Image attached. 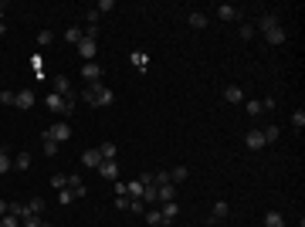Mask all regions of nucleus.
Here are the masks:
<instances>
[{
    "mask_svg": "<svg viewBox=\"0 0 305 227\" xmlns=\"http://www.w3.org/2000/svg\"><path fill=\"white\" fill-rule=\"evenodd\" d=\"M115 207H119V210H129V197H115Z\"/></svg>",
    "mask_w": 305,
    "mask_h": 227,
    "instance_id": "c03bdc74",
    "label": "nucleus"
},
{
    "mask_svg": "<svg viewBox=\"0 0 305 227\" xmlns=\"http://www.w3.org/2000/svg\"><path fill=\"white\" fill-rule=\"evenodd\" d=\"M152 176H156V187H159V183H170V173L163 170V173H152Z\"/></svg>",
    "mask_w": 305,
    "mask_h": 227,
    "instance_id": "37998d69",
    "label": "nucleus"
},
{
    "mask_svg": "<svg viewBox=\"0 0 305 227\" xmlns=\"http://www.w3.org/2000/svg\"><path fill=\"white\" fill-rule=\"evenodd\" d=\"M207 24H210V20H207L204 10H190V27H193V31H204Z\"/></svg>",
    "mask_w": 305,
    "mask_h": 227,
    "instance_id": "4468645a",
    "label": "nucleus"
},
{
    "mask_svg": "<svg viewBox=\"0 0 305 227\" xmlns=\"http://www.w3.org/2000/svg\"><path fill=\"white\" fill-rule=\"evenodd\" d=\"M78 48V58H81V61H95V55H98V41H88V38H81L75 44Z\"/></svg>",
    "mask_w": 305,
    "mask_h": 227,
    "instance_id": "f03ea898",
    "label": "nucleus"
},
{
    "mask_svg": "<svg viewBox=\"0 0 305 227\" xmlns=\"http://www.w3.org/2000/svg\"><path fill=\"white\" fill-rule=\"evenodd\" d=\"M261 136H265V146H271V143H275V139L282 136V129H278V126L271 122V126H265V129H261Z\"/></svg>",
    "mask_w": 305,
    "mask_h": 227,
    "instance_id": "aec40b11",
    "label": "nucleus"
},
{
    "mask_svg": "<svg viewBox=\"0 0 305 227\" xmlns=\"http://www.w3.org/2000/svg\"><path fill=\"white\" fill-rule=\"evenodd\" d=\"M3 10H7V7H3V3H0V24H3Z\"/></svg>",
    "mask_w": 305,
    "mask_h": 227,
    "instance_id": "de8ad7c7",
    "label": "nucleus"
},
{
    "mask_svg": "<svg viewBox=\"0 0 305 227\" xmlns=\"http://www.w3.org/2000/svg\"><path fill=\"white\" fill-rule=\"evenodd\" d=\"M258 27H261V31H271V27H278V14H275V10H271V14H261V20L254 24V31H258Z\"/></svg>",
    "mask_w": 305,
    "mask_h": 227,
    "instance_id": "ddd939ff",
    "label": "nucleus"
},
{
    "mask_svg": "<svg viewBox=\"0 0 305 227\" xmlns=\"http://www.w3.org/2000/svg\"><path fill=\"white\" fill-rule=\"evenodd\" d=\"M51 187H55V190H65V187H68V176L55 173V176H51Z\"/></svg>",
    "mask_w": 305,
    "mask_h": 227,
    "instance_id": "72a5a7b5",
    "label": "nucleus"
},
{
    "mask_svg": "<svg viewBox=\"0 0 305 227\" xmlns=\"http://www.w3.org/2000/svg\"><path fill=\"white\" fill-rule=\"evenodd\" d=\"M265 227H285V217L278 210H268L265 214Z\"/></svg>",
    "mask_w": 305,
    "mask_h": 227,
    "instance_id": "6ab92c4d",
    "label": "nucleus"
},
{
    "mask_svg": "<svg viewBox=\"0 0 305 227\" xmlns=\"http://www.w3.org/2000/svg\"><path fill=\"white\" fill-rule=\"evenodd\" d=\"M55 92L58 95H72V78H68V75H58L55 78Z\"/></svg>",
    "mask_w": 305,
    "mask_h": 227,
    "instance_id": "dca6fc26",
    "label": "nucleus"
},
{
    "mask_svg": "<svg viewBox=\"0 0 305 227\" xmlns=\"http://www.w3.org/2000/svg\"><path fill=\"white\" fill-rule=\"evenodd\" d=\"M187 176H190V170H187V166H173V170H170V183H183Z\"/></svg>",
    "mask_w": 305,
    "mask_h": 227,
    "instance_id": "4be33fe9",
    "label": "nucleus"
},
{
    "mask_svg": "<svg viewBox=\"0 0 305 227\" xmlns=\"http://www.w3.org/2000/svg\"><path fill=\"white\" fill-rule=\"evenodd\" d=\"M224 98H228L230 105H241V102H244V88H241V85H228V88H224Z\"/></svg>",
    "mask_w": 305,
    "mask_h": 227,
    "instance_id": "6e6552de",
    "label": "nucleus"
},
{
    "mask_svg": "<svg viewBox=\"0 0 305 227\" xmlns=\"http://www.w3.org/2000/svg\"><path fill=\"white\" fill-rule=\"evenodd\" d=\"M44 133L51 136L55 143H68V139H72V126H68V122H55V126H51V129H44Z\"/></svg>",
    "mask_w": 305,
    "mask_h": 227,
    "instance_id": "7ed1b4c3",
    "label": "nucleus"
},
{
    "mask_svg": "<svg viewBox=\"0 0 305 227\" xmlns=\"http://www.w3.org/2000/svg\"><path fill=\"white\" fill-rule=\"evenodd\" d=\"M41 227H55V224H48V221H41Z\"/></svg>",
    "mask_w": 305,
    "mask_h": 227,
    "instance_id": "09e8293b",
    "label": "nucleus"
},
{
    "mask_svg": "<svg viewBox=\"0 0 305 227\" xmlns=\"http://www.w3.org/2000/svg\"><path fill=\"white\" fill-rule=\"evenodd\" d=\"M14 98H17V92H0V105H14Z\"/></svg>",
    "mask_w": 305,
    "mask_h": 227,
    "instance_id": "79ce46f5",
    "label": "nucleus"
},
{
    "mask_svg": "<svg viewBox=\"0 0 305 227\" xmlns=\"http://www.w3.org/2000/svg\"><path fill=\"white\" fill-rule=\"evenodd\" d=\"M81 78L92 85V81H102V65H95V61H85L81 65Z\"/></svg>",
    "mask_w": 305,
    "mask_h": 227,
    "instance_id": "20e7f679",
    "label": "nucleus"
},
{
    "mask_svg": "<svg viewBox=\"0 0 305 227\" xmlns=\"http://www.w3.org/2000/svg\"><path fill=\"white\" fill-rule=\"evenodd\" d=\"M7 207H10V204H7V200H0V217H7Z\"/></svg>",
    "mask_w": 305,
    "mask_h": 227,
    "instance_id": "a18cd8bd",
    "label": "nucleus"
},
{
    "mask_svg": "<svg viewBox=\"0 0 305 227\" xmlns=\"http://www.w3.org/2000/svg\"><path fill=\"white\" fill-rule=\"evenodd\" d=\"M156 193H159V204H170V200H176V183H159Z\"/></svg>",
    "mask_w": 305,
    "mask_h": 227,
    "instance_id": "9d476101",
    "label": "nucleus"
},
{
    "mask_svg": "<svg viewBox=\"0 0 305 227\" xmlns=\"http://www.w3.org/2000/svg\"><path fill=\"white\" fill-rule=\"evenodd\" d=\"M81 163H85L88 170H98V163H102V152H98V146H95V150H85V152H81Z\"/></svg>",
    "mask_w": 305,
    "mask_h": 227,
    "instance_id": "1a4fd4ad",
    "label": "nucleus"
},
{
    "mask_svg": "<svg viewBox=\"0 0 305 227\" xmlns=\"http://www.w3.org/2000/svg\"><path fill=\"white\" fill-rule=\"evenodd\" d=\"M27 214H44V200H41V197H31V200H27Z\"/></svg>",
    "mask_w": 305,
    "mask_h": 227,
    "instance_id": "393cba45",
    "label": "nucleus"
},
{
    "mask_svg": "<svg viewBox=\"0 0 305 227\" xmlns=\"http://www.w3.org/2000/svg\"><path fill=\"white\" fill-rule=\"evenodd\" d=\"M81 98H85L88 105H98V109H102V105H112L115 102V92L109 85H102V81H92V85L81 92Z\"/></svg>",
    "mask_w": 305,
    "mask_h": 227,
    "instance_id": "f257e3e1",
    "label": "nucleus"
},
{
    "mask_svg": "<svg viewBox=\"0 0 305 227\" xmlns=\"http://www.w3.org/2000/svg\"><path fill=\"white\" fill-rule=\"evenodd\" d=\"M217 17H221V20H237V17H241V10H237L234 3H221V7H217Z\"/></svg>",
    "mask_w": 305,
    "mask_h": 227,
    "instance_id": "f8f14e48",
    "label": "nucleus"
},
{
    "mask_svg": "<svg viewBox=\"0 0 305 227\" xmlns=\"http://www.w3.org/2000/svg\"><path fill=\"white\" fill-rule=\"evenodd\" d=\"M228 214H230V204H228V200H217V204H214V214H210V217H214V221H224Z\"/></svg>",
    "mask_w": 305,
    "mask_h": 227,
    "instance_id": "f3484780",
    "label": "nucleus"
},
{
    "mask_svg": "<svg viewBox=\"0 0 305 227\" xmlns=\"http://www.w3.org/2000/svg\"><path fill=\"white\" fill-rule=\"evenodd\" d=\"M261 112H265V105H261L258 98H251V102H248V115H251V119H258Z\"/></svg>",
    "mask_w": 305,
    "mask_h": 227,
    "instance_id": "bb28decb",
    "label": "nucleus"
},
{
    "mask_svg": "<svg viewBox=\"0 0 305 227\" xmlns=\"http://www.w3.org/2000/svg\"><path fill=\"white\" fill-rule=\"evenodd\" d=\"M95 173H98V176H105V180H119V163H115V159H102Z\"/></svg>",
    "mask_w": 305,
    "mask_h": 227,
    "instance_id": "39448f33",
    "label": "nucleus"
},
{
    "mask_svg": "<svg viewBox=\"0 0 305 227\" xmlns=\"http://www.w3.org/2000/svg\"><path fill=\"white\" fill-rule=\"evenodd\" d=\"M146 221H150V224H163V214H159V210H146Z\"/></svg>",
    "mask_w": 305,
    "mask_h": 227,
    "instance_id": "a19ab883",
    "label": "nucleus"
},
{
    "mask_svg": "<svg viewBox=\"0 0 305 227\" xmlns=\"http://www.w3.org/2000/svg\"><path fill=\"white\" fill-rule=\"evenodd\" d=\"M292 126H295V129H305V112H302V109L292 112Z\"/></svg>",
    "mask_w": 305,
    "mask_h": 227,
    "instance_id": "2f4dec72",
    "label": "nucleus"
},
{
    "mask_svg": "<svg viewBox=\"0 0 305 227\" xmlns=\"http://www.w3.org/2000/svg\"><path fill=\"white\" fill-rule=\"evenodd\" d=\"M244 146H248L251 152H258V150H265V136H261V129H251L248 136H244Z\"/></svg>",
    "mask_w": 305,
    "mask_h": 227,
    "instance_id": "423d86ee",
    "label": "nucleus"
},
{
    "mask_svg": "<svg viewBox=\"0 0 305 227\" xmlns=\"http://www.w3.org/2000/svg\"><path fill=\"white\" fill-rule=\"evenodd\" d=\"M31 166V152H17L14 156V170H27Z\"/></svg>",
    "mask_w": 305,
    "mask_h": 227,
    "instance_id": "a878e982",
    "label": "nucleus"
},
{
    "mask_svg": "<svg viewBox=\"0 0 305 227\" xmlns=\"http://www.w3.org/2000/svg\"><path fill=\"white\" fill-rule=\"evenodd\" d=\"M81 38H85V34H81L78 27H68V31H65V41H68V44H78Z\"/></svg>",
    "mask_w": 305,
    "mask_h": 227,
    "instance_id": "c85d7f7f",
    "label": "nucleus"
},
{
    "mask_svg": "<svg viewBox=\"0 0 305 227\" xmlns=\"http://www.w3.org/2000/svg\"><path fill=\"white\" fill-rule=\"evenodd\" d=\"M10 170H14V156L7 150H0V173H10Z\"/></svg>",
    "mask_w": 305,
    "mask_h": 227,
    "instance_id": "b1692460",
    "label": "nucleus"
},
{
    "mask_svg": "<svg viewBox=\"0 0 305 227\" xmlns=\"http://www.w3.org/2000/svg\"><path fill=\"white\" fill-rule=\"evenodd\" d=\"M14 105H17V109H31V105H34V92H17Z\"/></svg>",
    "mask_w": 305,
    "mask_h": 227,
    "instance_id": "a211bd4d",
    "label": "nucleus"
},
{
    "mask_svg": "<svg viewBox=\"0 0 305 227\" xmlns=\"http://www.w3.org/2000/svg\"><path fill=\"white\" fill-rule=\"evenodd\" d=\"M7 214H14L17 221H24V217H27V204H20V200H14V204L7 207Z\"/></svg>",
    "mask_w": 305,
    "mask_h": 227,
    "instance_id": "5701e85b",
    "label": "nucleus"
},
{
    "mask_svg": "<svg viewBox=\"0 0 305 227\" xmlns=\"http://www.w3.org/2000/svg\"><path fill=\"white\" fill-rule=\"evenodd\" d=\"M55 152H58V143H55L48 133H44V156H55Z\"/></svg>",
    "mask_w": 305,
    "mask_h": 227,
    "instance_id": "7c9ffc66",
    "label": "nucleus"
},
{
    "mask_svg": "<svg viewBox=\"0 0 305 227\" xmlns=\"http://www.w3.org/2000/svg\"><path fill=\"white\" fill-rule=\"evenodd\" d=\"M0 227H20V221L14 214H7V217H0Z\"/></svg>",
    "mask_w": 305,
    "mask_h": 227,
    "instance_id": "ea45409f",
    "label": "nucleus"
},
{
    "mask_svg": "<svg viewBox=\"0 0 305 227\" xmlns=\"http://www.w3.org/2000/svg\"><path fill=\"white\" fill-rule=\"evenodd\" d=\"M129 210H133V214H146V200H133V197H129Z\"/></svg>",
    "mask_w": 305,
    "mask_h": 227,
    "instance_id": "c9c22d12",
    "label": "nucleus"
},
{
    "mask_svg": "<svg viewBox=\"0 0 305 227\" xmlns=\"http://www.w3.org/2000/svg\"><path fill=\"white\" fill-rule=\"evenodd\" d=\"M129 61H133L139 72H146V68H150V55H143V51H133V58H129Z\"/></svg>",
    "mask_w": 305,
    "mask_h": 227,
    "instance_id": "412c9836",
    "label": "nucleus"
},
{
    "mask_svg": "<svg viewBox=\"0 0 305 227\" xmlns=\"http://www.w3.org/2000/svg\"><path fill=\"white\" fill-rule=\"evenodd\" d=\"M159 214H163V227L173 224V221H176V214H180V204H176V200H170V204H163V210H159Z\"/></svg>",
    "mask_w": 305,
    "mask_h": 227,
    "instance_id": "9b49d317",
    "label": "nucleus"
},
{
    "mask_svg": "<svg viewBox=\"0 0 305 227\" xmlns=\"http://www.w3.org/2000/svg\"><path fill=\"white\" fill-rule=\"evenodd\" d=\"M20 227H41V217L38 214H27V217L20 221Z\"/></svg>",
    "mask_w": 305,
    "mask_h": 227,
    "instance_id": "e433bc0d",
    "label": "nucleus"
},
{
    "mask_svg": "<svg viewBox=\"0 0 305 227\" xmlns=\"http://www.w3.org/2000/svg\"><path fill=\"white\" fill-rule=\"evenodd\" d=\"M265 41H268V44H285V31H282V24L271 27V31H265Z\"/></svg>",
    "mask_w": 305,
    "mask_h": 227,
    "instance_id": "2eb2a0df",
    "label": "nucleus"
},
{
    "mask_svg": "<svg viewBox=\"0 0 305 227\" xmlns=\"http://www.w3.org/2000/svg\"><path fill=\"white\" fill-rule=\"evenodd\" d=\"M38 48H48V44H51V41H55V34H51V31H38Z\"/></svg>",
    "mask_w": 305,
    "mask_h": 227,
    "instance_id": "c756f323",
    "label": "nucleus"
},
{
    "mask_svg": "<svg viewBox=\"0 0 305 227\" xmlns=\"http://www.w3.org/2000/svg\"><path fill=\"white\" fill-rule=\"evenodd\" d=\"M95 10H98V14H109V10H115V3H112V0H98Z\"/></svg>",
    "mask_w": 305,
    "mask_h": 227,
    "instance_id": "4c0bfd02",
    "label": "nucleus"
},
{
    "mask_svg": "<svg viewBox=\"0 0 305 227\" xmlns=\"http://www.w3.org/2000/svg\"><path fill=\"white\" fill-rule=\"evenodd\" d=\"M58 204H61V207L75 204V197H72V190H68V187H65V190H58Z\"/></svg>",
    "mask_w": 305,
    "mask_h": 227,
    "instance_id": "cd10ccee",
    "label": "nucleus"
},
{
    "mask_svg": "<svg viewBox=\"0 0 305 227\" xmlns=\"http://www.w3.org/2000/svg\"><path fill=\"white\" fill-rule=\"evenodd\" d=\"M98 17H102V14H98L95 7H92V10H85V20H88V27H98Z\"/></svg>",
    "mask_w": 305,
    "mask_h": 227,
    "instance_id": "f704fd0d",
    "label": "nucleus"
},
{
    "mask_svg": "<svg viewBox=\"0 0 305 227\" xmlns=\"http://www.w3.org/2000/svg\"><path fill=\"white\" fill-rule=\"evenodd\" d=\"M3 34H7V24H0V38H3Z\"/></svg>",
    "mask_w": 305,
    "mask_h": 227,
    "instance_id": "49530a36",
    "label": "nucleus"
},
{
    "mask_svg": "<svg viewBox=\"0 0 305 227\" xmlns=\"http://www.w3.org/2000/svg\"><path fill=\"white\" fill-rule=\"evenodd\" d=\"M98 152H102V159H115V146H112V143H102Z\"/></svg>",
    "mask_w": 305,
    "mask_h": 227,
    "instance_id": "473e14b6",
    "label": "nucleus"
},
{
    "mask_svg": "<svg viewBox=\"0 0 305 227\" xmlns=\"http://www.w3.org/2000/svg\"><path fill=\"white\" fill-rule=\"evenodd\" d=\"M68 190H72V197H75V200H81V197L88 193V187L81 183V176H78V173H72V176H68Z\"/></svg>",
    "mask_w": 305,
    "mask_h": 227,
    "instance_id": "0eeeda50",
    "label": "nucleus"
},
{
    "mask_svg": "<svg viewBox=\"0 0 305 227\" xmlns=\"http://www.w3.org/2000/svg\"><path fill=\"white\" fill-rule=\"evenodd\" d=\"M241 38H244V41L254 38V24H244V20H241Z\"/></svg>",
    "mask_w": 305,
    "mask_h": 227,
    "instance_id": "58836bf2",
    "label": "nucleus"
}]
</instances>
